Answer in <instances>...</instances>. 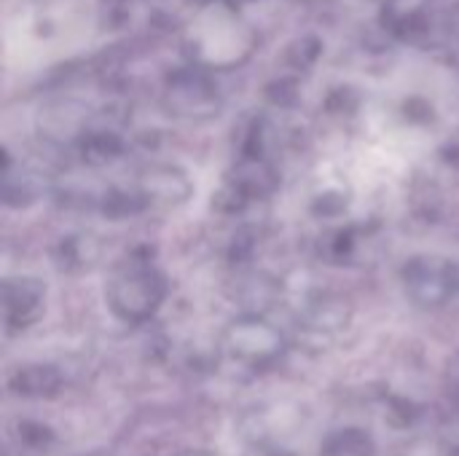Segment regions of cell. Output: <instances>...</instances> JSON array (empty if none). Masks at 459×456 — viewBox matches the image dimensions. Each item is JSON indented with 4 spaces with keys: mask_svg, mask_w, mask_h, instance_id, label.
Masks as SVG:
<instances>
[{
    "mask_svg": "<svg viewBox=\"0 0 459 456\" xmlns=\"http://www.w3.org/2000/svg\"><path fill=\"white\" fill-rule=\"evenodd\" d=\"M105 298L121 323L143 325L161 309L167 280L151 261H126L110 274Z\"/></svg>",
    "mask_w": 459,
    "mask_h": 456,
    "instance_id": "obj_1",
    "label": "cell"
},
{
    "mask_svg": "<svg viewBox=\"0 0 459 456\" xmlns=\"http://www.w3.org/2000/svg\"><path fill=\"white\" fill-rule=\"evenodd\" d=\"M221 347L229 360L253 371H264L282 360L285 336L274 325H269L261 314H242L226 325L221 336Z\"/></svg>",
    "mask_w": 459,
    "mask_h": 456,
    "instance_id": "obj_2",
    "label": "cell"
},
{
    "mask_svg": "<svg viewBox=\"0 0 459 456\" xmlns=\"http://www.w3.org/2000/svg\"><path fill=\"white\" fill-rule=\"evenodd\" d=\"M401 280L420 309H438L459 290V269L441 255H414L403 266Z\"/></svg>",
    "mask_w": 459,
    "mask_h": 456,
    "instance_id": "obj_3",
    "label": "cell"
},
{
    "mask_svg": "<svg viewBox=\"0 0 459 456\" xmlns=\"http://www.w3.org/2000/svg\"><path fill=\"white\" fill-rule=\"evenodd\" d=\"M132 191L140 196L145 210H175L191 199L194 185L183 169L169 164H153L137 175Z\"/></svg>",
    "mask_w": 459,
    "mask_h": 456,
    "instance_id": "obj_4",
    "label": "cell"
},
{
    "mask_svg": "<svg viewBox=\"0 0 459 456\" xmlns=\"http://www.w3.org/2000/svg\"><path fill=\"white\" fill-rule=\"evenodd\" d=\"M46 306V285L38 277H8L3 282V320L8 333L32 328Z\"/></svg>",
    "mask_w": 459,
    "mask_h": 456,
    "instance_id": "obj_5",
    "label": "cell"
},
{
    "mask_svg": "<svg viewBox=\"0 0 459 456\" xmlns=\"http://www.w3.org/2000/svg\"><path fill=\"white\" fill-rule=\"evenodd\" d=\"M164 102H167L169 113L188 118V121H204L221 110V97H218L215 86L207 78L194 75V73L175 75L167 89Z\"/></svg>",
    "mask_w": 459,
    "mask_h": 456,
    "instance_id": "obj_6",
    "label": "cell"
},
{
    "mask_svg": "<svg viewBox=\"0 0 459 456\" xmlns=\"http://www.w3.org/2000/svg\"><path fill=\"white\" fill-rule=\"evenodd\" d=\"M277 185H280V177L264 156H242V161L237 164L231 175L229 188L239 199H264L274 194Z\"/></svg>",
    "mask_w": 459,
    "mask_h": 456,
    "instance_id": "obj_7",
    "label": "cell"
},
{
    "mask_svg": "<svg viewBox=\"0 0 459 456\" xmlns=\"http://www.w3.org/2000/svg\"><path fill=\"white\" fill-rule=\"evenodd\" d=\"M8 387L13 395L22 398H54L62 387V374L54 366L46 363H32V366H22L19 371H13V376L8 379Z\"/></svg>",
    "mask_w": 459,
    "mask_h": 456,
    "instance_id": "obj_8",
    "label": "cell"
},
{
    "mask_svg": "<svg viewBox=\"0 0 459 456\" xmlns=\"http://www.w3.org/2000/svg\"><path fill=\"white\" fill-rule=\"evenodd\" d=\"M40 196V177L32 169H13L11 161H5L3 169V199L8 207H27Z\"/></svg>",
    "mask_w": 459,
    "mask_h": 456,
    "instance_id": "obj_9",
    "label": "cell"
},
{
    "mask_svg": "<svg viewBox=\"0 0 459 456\" xmlns=\"http://www.w3.org/2000/svg\"><path fill=\"white\" fill-rule=\"evenodd\" d=\"M239 298L247 306V314H261L277 298V282L266 274H250L239 282Z\"/></svg>",
    "mask_w": 459,
    "mask_h": 456,
    "instance_id": "obj_10",
    "label": "cell"
},
{
    "mask_svg": "<svg viewBox=\"0 0 459 456\" xmlns=\"http://www.w3.org/2000/svg\"><path fill=\"white\" fill-rule=\"evenodd\" d=\"M377 446L371 441V435H366L363 430H339L336 435H331L323 446V456H374Z\"/></svg>",
    "mask_w": 459,
    "mask_h": 456,
    "instance_id": "obj_11",
    "label": "cell"
},
{
    "mask_svg": "<svg viewBox=\"0 0 459 456\" xmlns=\"http://www.w3.org/2000/svg\"><path fill=\"white\" fill-rule=\"evenodd\" d=\"M118 153H121V140L110 132L83 134V140H81V156L89 164H105V161L116 159Z\"/></svg>",
    "mask_w": 459,
    "mask_h": 456,
    "instance_id": "obj_12",
    "label": "cell"
},
{
    "mask_svg": "<svg viewBox=\"0 0 459 456\" xmlns=\"http://www.w3.org/2000/svg\"><path fill=\"white\" fill-rule=\"evenodd\" d=\"M317 51H320V43H317L315 38H304V40H296V46L288 51V56H290V62H293V65H299V67H309V65L315 62Z\"/></svg>",
    "mask_w": 459,
    "mask_h": 456,
    "instance_id": "obj_13",
    "label": "cell"
},
{
    "mask_svg": "<svg viewBox=\"0 0 459 456\" xmlns=\"http://www.w3.org/2000/svg\"><path fill=\"white\" fill-rule=\"evenodd\" d=\"M452 456H459V449H457V452H455V454H452Z\"/></svg>",
    "mask_w": 459,
    "mask_h": 456,
    "instance_id": "obj_14",
    "label": "cell"
}]
</instances>
